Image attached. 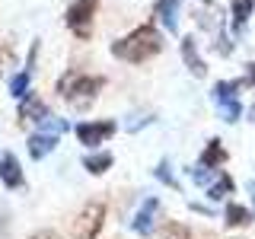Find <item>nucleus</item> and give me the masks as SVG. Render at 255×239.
Segmentation results:
<instances>
[{"label":"nucleus","mask_w":255,"mask_h":239,"mask_svg":"<svg viewBox=\"0 0 255 239\" xmlns=\"http://www.w3.org/2000/svg\"><path fill=\"white\" fill-rule=\"evenodd\" d=\"M29 239H61L54 230H42V233H35V236H29Z\"/></svg>","instance_id":"obj_24"},{"label":"nucleus","mask_w":255,"mask_h":239,"mask_svg":"<svg viewBox=\"0 0 255 239\" xmlns=\"http://www.w3.org/2000/svg\"><path fill=\"white\" fill-rule=\"evenodd\" d=\"M163 239H191V233L182 223H166L163 227Z\"/></svg>","instance_id":"obj_21"},{"label":"nucleus","mask_w":255,"mask_h":239,"mask_svg":"<svg viewBox=\"0 0 255 239\" xmlns=\"http://www.w3.org/2000/svg\"><path fill=\"white\" fill-rule=\"evenodd\" d=\"M102 86H106V80H102V77H90V74H83V70H67V74L58 77L61 99L67 102L70 109H77V112L90 109Z\"/></svg>","instance_id":"obj_2"},{"label":"nucleus","mask_w":255,"mask_h":239,"mask_svg":"<svg viewBox=\"0 0 255 239\" xmlns=\"http://www.w3.org/2000/svg\"><path fill=\"white\" fill-rule=\"evenodd\" d=\"M252 223V211L243 204H227V227H249Z\"/></svg>","instance_id":"obj_17"},{"label":"nucleus","mask_w":255,"mask_h":239,"mask_svg":"<svg viewBox=\"0 0 255 239\" xmlns=\"http://www.w3.org/2000/svg\"><path fill=\"white\" fill-rule=\"evenodd\" d=\"M217 175H220L217 169H204V166H198V169H195V172H191V179H195V182H198V185H204V188H207V185H211V182H214V179H217Z\"/></svg>","instance_id":"obj_22"},{"label":"nucleus","mask_w":255,"mask_h":239,"mask_svg":"<svg viewBox=\"0 0 255 239\" xmlns=\"http://www.w3.org/2000/svg\"><path fill=\"white\" fill-rule=\"evenodd\" d=\"M179 51H182V58H185V67H188L195 77H204V74H207V64L201 61V54H198V45H195V38H191V35L182 38Z\"/></svg>","instance_id":"obj_11"},{"label":"nucleus","mask_w":255,"mask_h":239,"mask_svg":"<svg viewBox=\"0 0 255 239\" xmlns=\"http://www.w3.org/2000/svg\"><path fill=\"white\" fill-rule=\"evenodd\" d=\"M0 182L6 188H22V169L13 153H0Z\"/></svg>","instance_id":"obj_12"},{"label":"nucleus","mask_w":255,"mask_h":239,"mask_svg":"<svg viewBox=\"0 0 255 239\" xmlns=\"http://www.w3.org/2000/svg\"><path fill=\"white\" fill-rule=\"evenodd\" d=\"M156 214H159V201H156V198H147V201L140 204V211L134 214V220H131L134 233H137V236H150V233H153Z\"/></svg>","instance_id":"obj_9"},{"label":"nucleus","mask_w":255,"mask_h":239,"mask_svg":"<svg viewBox=\"0 0 255 239\" xmlns=\"http://www.w3.org/2000/svg\"><path fill=\"white\" fill-rule=\"evenodd\" d=\"M10 67H16V51H13V45L0 42V74H6Z\"/></svg>","instance_id":"obj_20"},{"label":"nucleus","mask_w":255,"mask_h":239,"mask_svg":"<svg viewBox=\"0 0 255 239\" xmlns=\"http://www.w3.org/2000/svg\"><path fill=\"white\" fill-rule=\"evenodd\" d=\"M112 153H93V156H86L83 159V169H90L93 175H102V172H109L112 169Z\"/></svg>","instance_id":"obj_18"},{"label":"nucleus","mask_w":255,"mask_h":239,"mask_svg":"<svg viewBox=\"0 0 255 239\" xmlns=\"http://www.w3.org/2000/svg\"><path fill=\"white\" fill-rule=\"evenodd\" d=\"M156 179H159V182H166L169 188H179V182L172 179V172H169V163H166V159H163V163L156 166Z\"/></svg>","instance_id":"obj_23"},{"label":"nucleus","mask_w":255,"mask_h":239,"mask_svg":"<svg viewBox=\"0 0 255 239\" xmlns=\"http://www.w3.org/2000/svg\"><path fill=\"white\" fill-rule=\"evenodd\" d=\"M102 223H106V204H102V201H93V204H86L83 211L77 214L74 236L77 239H99Z\"/></svg>","instance_id":"obj_5"},{"label":"nucleus","mask_w":255,"mask_h":239,"mask_svg":"<svg viewBox=\"0 0 255 239\" xmlns=\"http://www.w3.org/2000/svg\"><path fill=\"white\" fill-rule=\"evenodd\" d=\"M230 191H233V179H230L227 172H220L217 179L207 185V198H211V201H220V198H227Z\"/></svg>","instance_id":"obj_16"},{"label":"nucleus","mask_w":255,"mask_h":239,"mask_svg":"<svg viewBox=\"0 0 255 239\" xmlns=\"http://www.w3.org/2000/svg\"><path fill=\"white\" fill-rule=\"evenodd\" d=\"M153 13H156V19L163 22L166 32H175V29H179V0H156V3H153Z\"/></svg>","instance_id":"obj_13"},{"label":"nucleus","mask_w":255,"mask_h":239,"mask_svg":"<svg viewBox=\"0 0 255 239\" xmlns=\"http://www.w3.org/2000/svg\"><path fill=\"white\" fill-rule=\"evenodd\" d=\"M223 163H227V150H223V143L214 137L204 147V153H201V166H204V169H220Z\"/></svg>","instance_id":"obj_15"},{"label":"nucleus","mask_w":255,"mask_h":239,"mask_svg":"<svg viewBox=\"0 0 255 239\" xmlns=\"http://www.w3.org/2000/svg\"><path fill=\"white\" fill-rule=\"evenodd\" d=\"M29 70H22V74H16V77H10V93L16 96V99H22L26 96V90H29Z\"/></svg>","instance_id":"obj_19"},{"label":"nucleus","mask_w":255,"mask_h":239,"mask_svg":"<svg viewBox=\"0 0 255 239\" xmlns=\"http://www.w3.org/2000/svg\"><path fill=\"white\" fill-rule=\"evenodd\" d=\"M159 51H163V38H159L153 22L137 26L134 32H128V35H122L112 45V54H115L118 61H128V64H143V61L156 58Z\"/></svg>","instance_id":"obj_1"},{"label":"nucleus","mask_w":255,"mask_h":239,"mask_svg":"<svg viewBox=\"0 0 255 239\" xmlns=\"http://www.w3.org/2000/svg\"><path fill=\"white\" fill-rule=\"evenodd\" d=\"M252 10H255V0H233V3H230V26H233V32L246 29Z\"/></svg>","instance_id":"obj_14"},{"label":"nucleus","mask_w":255,"mask_h":239,"mask_svg":"<svg viewBox=\"0 0 255 239\" xmlns=\"http://www.w3.org/2000/svg\"><path fill=\"white\" fill-rule=\"evenodd\" d=\"M239 80H220L217 86H214V102H217L220 109V118L223 121H239V115H243V106H239Z\"/></svg>","instance_id":"obj_4"},{"label":"nucleus","mask_w":255,"mask_h":239,"mask_svg":"<svg viewBox=\"0 0 255 239\" xmlns=\"http://www.w3.org/2000/svg\"><path fill=\"white\" fill-rule=\"evenodd\" d=\"M74 131H77V140L83 147H99V143H106L115 134V121H83Z\"/></svg>","instance_id":"obj_8"},{"label":"nucleus","mask_w":255,"mask_h":239,"mask_svg":"<svg viewBox=\"0 0 255 239\" xmlns=\"http://www.w3.org/2000/svg\"><path fill=\"white\" fill-rule=\"evenodd\" d=\"M198 26L207 29V32H214L217 35V51L220 54H230V45H227V35H223V22H220V6L214 3V0H201L198 3Z\"/></svg>","instance_id":"obj_7"},{"label":"nucleus","mask_w":255,"mask_h":239,"mask_svg":"<svg viewBox=\"0 0 255 239\" xmlns=\"http://www.w3.org/2000/svg\"><path fill=\"white\" fill-rule=\"evenodd\" d=\"M249 83H252V86H255V61H252V64H249Z\"/></svg>","instance_id":"obj_25"},{"label":"nucleus","mask_w":255,"mask_h":239,"mask_svg":"<svg viewBox=\"0 0 255 239\" xmlns=\"http://www.w3.org/2000/svg\"><path fill=\"white\" fill-rule=\"evenodd\" d=\"M48 118H51V112H48V106L38 96H22V102H19V121L22 124H45Z\"/></svg>","instance_id":"obj_10"},{"label":"nucleus","mask_w":255,"mask_h":239,"mask_svg":"<svg viewBox=\"0 0 255 239\" xmlns=\"http://www.w3.org/2000/svg\"><path fill=\"white\" fill-rule=\"evenodd\" d=\"M61 131H67V124L58 121V118H48V121H45V131H35L29 137V143H26V147H29V156L32 159H45L54 147H58Z\"/></svg>","instance_id":"obj_6"},{"label":"nucleus","mask_w":255,"mask_h":239,"mask_svg":"<svg viewBox=\"0 0 255 239\" xmlns=\"http://www.w3.org/2000/svg\"><path fill=\"white\" fill-rule=\"evenodd\" d=\"M96 10H99V0H74L70 10H67V29L74 32L77 38H83V42L93 35Z\"/></svg>","instance_id":"obj_3"},{"label":"nucleus","mask_w":255,"mask_h":239,"mask_svg":"<svg viewBox=\"0 0 255 239\" xmlns=\"http://www.w3.org/2000/svg\"><path fill=\"white\" fill-rule=\"evenodd\" d=\"M252 195H255V182H252Z\"/></svg>","instance_id":"obj_26"}]
</instances>
